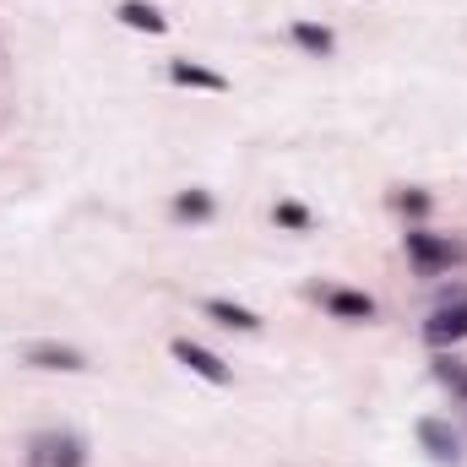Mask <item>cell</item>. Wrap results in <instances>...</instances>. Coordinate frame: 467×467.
<instances>
[{
  "label": "cell",
  "instance_id": "cell-4",
  "mask_svg": "<svg viewBox=\"0 0 467 467\" xmlns=\"http://www.w3.org/2000/svg\"><path fill=\"white\" fill-rule=\"evenodd\" d=\"M424 337H430V348L467 343V305H441V310L424 321Z\"/></svg>",
  "mask_w": 467,
  "mask_h": 467
},
{
  "label": "cell",
  "instance_id": "cell-9",
  "mask_svg": "<svg viewBox=\"0 0 467 467\" xmlns=\"http://www.w3.org/2000/svg\"><path fill=\"white\" fill-rule=\"evenodd\" d=\"M119 22H125V27H136V33H163V27H169L147 0H125V5H119Z\"/></svg>",
  "mask_w": 467,
  "mask_h": 467
},
{
  "label": "cell",
  "instance_id": "cell-13",
  "mask_svg": "<svg viewBox=\"0 0 467 467\" xmlns=\"http://www.w3.org/2000/svg\"><path fill=\"white\" fill-rule=\"evenodd\" d=\"M277 223H288V229H305V207L283 202V207H277Z\"/></svg>",
  "mask_w": 467,
  "mask_h": 467
},
{
  "label": "cell",
  "instance_id": "cell-8",
  "mask_svg": "<svg viewBox=\"0 0 467 467\" xmlns=\"http://www.w3.org/2000/svg\"><path fill=\"white\" fill-rule=\"evenodd\" d=\"M207 316H213L218 327H229V332H255V327H261V321H255V310L229 305V299H213V305H207Z\"/></svg>",
  "mask_w": 467,
  "mask_h": 467
},
{
  "label": "cell",
  "instance_id": "cell-7",
  "mask_svg": "<svg viewBox=\"0 0 467 467\" xmlns=\"http://www.w3.org/2000/svg\"><path fill=\"white\" fill-rule=\"evenodd\" d=\"M327 310L332 316H348V321H369L375 316V299L369 294H348V288H332L327 294Z\"/></svg>",
  "mask_w": 467,
  "mask_h": 467
},
{
  "label": "cell",
  "instance_id": "cell-3",
  "mask_svg": "<svg viewBox=\"0 0 467 467\" xmlns=\"http://www.w3.org/2000/svg\"><path fill=\"white\" fill-rule=\"evenodd\" d=\"M419 446L435 457V462H462V435L446 424V419H419Z\"/></svg>",
  "mask_w": 467,
  "mask_h": 467
},
{
  "label": "cell",
  "instance_id": "cell-10",
  "mask_svg": "<svg viewBox=\"0 0 467 467\" xmlns=\"http://www.w3.org/2000/svg\"><path fill=\"white\" fill-rule=\"evenodd\" d=\"M169 77H174V82H185V88H213V93H223V77H218V71H207V66H191V60H174V66H169Z\"/></svg>",
  "mask_w": 467,
  "mask_h": 467
},
{
  "label": "cell",
  "instance_id": "cell-11",
  "mask_svg": "<svg viewBox=\"0 0 467 467\" xmlns=\"http://www.w3.org/2000/svg\"><path fill=\"white\" fill-rule=\"evenodd\" d=\"M174 213H180V218H213V196H202V191H185V196L174 202Z\"/></svg>",
  "mask_w": 467,
  "mask_h": 467
},
{
  "label": "cell",
  "instance_id": "cell-1",
  "mask_svg": "<svg viewBox=\"0 0 467 467\" xmlns=\"http://www.w3.org/2000/svg\"><path fill=\"white\" fill-rule=\"evenodd\" d=\"M27 467H88V446H82V435H71V430L33 435V457H27Z\"/></svg>",
  "mask_w": 467,
  "mask_h": 467
},
{
  "label": "cell",
  "instance_id": "cell-12",
  "mask_svg": "<svg viewBox=\"0 0 467 467\" xmlns=\"http://www.w3.org/2000/svg\"><path fill=\"white\" fill-rule=\"evenodd\" d=\"M294 38H299L305 49H316V55H327V49H332V33H327V27H310V22H299V27H294Z\"/></svg>",
  "mask_w": 467,
  "mask_h": 467
},
{
  "label": "cell",
  "instance_id": "cell-5",
  "mask_svg": "<svg viewBox=\"0 0 467 467\" xmlns=\"http://www.w3.org/2000/svg\"><path fill=\"white\" fill-rule=\"evenodd\" d=\"M408 250H413V261L419 266H457L462 261V244H451V239H435V234H408Z\"/></svg>",
  "mask_w": 467,
  "mask_h": 467
},
{
  "label": "cell",
  "instance_id": "cell-6",
  "mask_svg": "<svg viewBox=\"0 0 467 467\" xmlns=\"http://www.w3.org/2000/svg\"><path fill=\"white\" fill-rule=\"evenodd\" d=\"M22 358H27L33 369H66V375H71V369H88V358H82V353H77V348H60V343H33Z\"/></svg>",
  "mask_w": 467,
  "mask_h": 467
},
{
  "label": "cell",
  "instance_id": "cell-2",
  "mask_svg": "<svg viewBox=\"0 0 467 467\" xmlns=\"http://www.w3.org/2000/svg\"><path fill=\"white\" fill-rule=\"evenodd\" d=\"M169 353H174V358H180V364H185L191 375H202V380H213V386H229V380H234L229 364H223V358H218L213 348L191 343V337H174V348H169Z\"/></svg>",
  "mask_w": 467,
  "mask_h": 467
},
{
  "label": "cell",
  "instance_id": "cell-14",
  "mask_svg": "<svg viewBox=\"0 0 467 467\" xmlns=\"http://www.w3.org/2000/svg\"><path fill=\"white\" fill-rule=\"evenodd\" d=\"M451 391L462 397V408H467V369H462V375H457V386H451Z\"/></svg>",
  "mask_w": 467,
  "mask_h": 467
}]
</instances>
